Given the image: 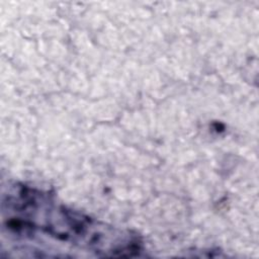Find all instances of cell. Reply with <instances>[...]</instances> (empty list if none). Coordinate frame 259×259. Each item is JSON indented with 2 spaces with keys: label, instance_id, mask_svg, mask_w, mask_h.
<instances>
[{
  "label": "cell",
  "instance_id": "cell-1",
  "mask_svg": "<svg viewBox=\"0 0 259 259\" xmlns=\"http://www.w3.org/2000/svg\"><path fill=\"white\" fill-rule=\"evenodd\" d=\"M1 208L5 227L24 236L40 232L103 257H133L143 248L137 233L90 218L58 202L49 192L22 183L8 186Z\"/></svg>",
  "mask_w": 259,
  "mask_h": 259
}]
</instances>
